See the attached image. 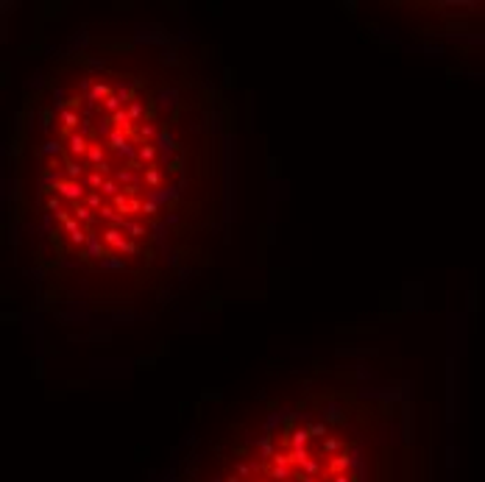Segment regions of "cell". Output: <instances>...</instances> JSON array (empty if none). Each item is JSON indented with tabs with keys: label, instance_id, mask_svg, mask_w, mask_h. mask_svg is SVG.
Wrapping results in <instances>:
<instances>
[{
	"label": "cell",
	"instance_id": "7",
	"mask_svg": "<svg viewBox=\"0 0 485 482\" xmlns=\"http://www.w3.org/2000/svg\"><path fill=\"white\" fill-rule=\"evenodd\" d=\"M45 151H48V154H59L61 148H59V142H48V148H45Z\"/></svg>",
	"mask_w": 485,
	"mask_h": 482
},
{
	"label": "cell",
	"instance_id": "6",
	"mask_svg": "<svg viewBox=\"0 0 485 482\" xmlns=\"http://www.w3.org/2000/svg\"><path fill=\"white\" fill-rule=\"evenodd\" d=\"M140 159H142V162H145V159L151 162V159H154V148H151V145H148V148H140Z\"/></svg>",
	"mask_w": 485,
	"mask_h": 482
},
{
	"label": "cell",
	"instance_id": "8",
	"mask_svg": "<svg viewBox=\"0 0 485 482\" xmlns=\"http://www.w3.org/2000/svg\"><path fill=\"white\" fill-rule=\"evenodd\" d=\"M48 209H56V212H59V198H50V201H48Z\"/></svg>",
	"mask_w": 485,
	"mask_h": 482
},
{
	"label": "cell",
	"instance_id": "4",
	"mask_svg": "<svg viewBox=\"0 0 485 482\" xmlns=\"http://www.w3.org/2000/svg\"><path fill=\"white\" fill-rule=\"evenodd\" d=\"M61 117H64V125H67V128H76V125H78V115L73 112V109H67Z\"/></svg>",
	"mask_w": 485,
	"mask_h": 482
},
{
	"label": "cell",
	"instance_id": "5",
	"mask_svg": "<svg viewBox=\"0 0 485 482\" xmlns=\"http://www.w3.org/2000/svg\"><path fill=\"white\" fill-rule=\"evenodd\" d=\"M87 203H89V209L95 212L98 206H101V195H98V193H89V195H87Z\"/></svg>",
	"mask_w": 485,
	"mask_h": 482
},
{
	"label": "cell",
	"instance_id": "3",
	"mask_svg": "<svg viewBox=\"0 0 485 482\" xmlns=\"http://www.w3.org/2000/svg\"><path fill=\"white\" fill-rule=\"evenodd\" d=\"M109 148H115V151H123V148H126V137L120 134V131H115V134H112V140H109Z\"/></svg>",
	"mask_w": 485,
	"mask_h": 482
},
{
	"label": "cell",
	"instance_id": "2",
	"mask_svg": "<svg viewBox=\"0 0 485 482\" xmlns=\"http://www.w3.org/2000/svg\"><path fill=\"white\" fill-rule=\"evenodd\" d=\"M89 162H92V167H101V162H103V148L101 145H89Z\"/></svg>",
	"mask_w": 485,
	"mask_h": 482
},
{
	"label": "cell",
	"instance_id": "1",
	"mask_svg": "<svg viewBox=\"0 0 485 482\" xmlns=\"http://www.w3.org/2000/svg\"><path fill=\"white\" fill-rule=\"evenodd\" d=\"M70 154H73V156L89 154V142H87V137H81V134H73V137H70Z\"/></svg>",
	"mask_w": 485,
	"mask_h": 482
}]
</instances>
